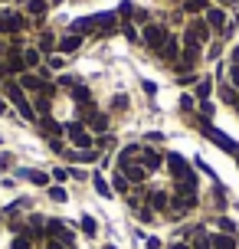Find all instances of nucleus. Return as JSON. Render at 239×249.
I'll list each match as a JSON object with an SVG mask.
<instances>
[{"label":"nucleus","mask_w":239,"mask_h":249,"mask_svg":"<svg viewBox=\"0 0 239 249\" xmlns=\"http://www.w3.org/2000/svg\"><path fill=\"white\" fill-rule=\"evenodd\" d=\"M206 99H210V82L203 79L200 86H197V102H206Z\"/></svg>","instance_id":"27"},{"label":"nucleus","mask_w":239,"mask_h":249,"mask_svg":"<svg viewBox=\"0 0 239 249\" xmlns=\"http://www.w3.org/2000/svg\"><path fill=\"white\" fill-rule=\"evenodd\" d=\"M3 99H7V102H13V108H17V112L23 115V118H26L30 124H36V122H39V112L33 108L30 95H26L23 89H20V82H17V79H7V82H3Z\"/></svg>","instance_id":"1"},{"label":"nucleus","mask_w":239,"mask_h":249,"mask_svg":"<svg viewBox=\"0 0 239 249\" xmlns=\"http://www.w3.org/2000/svg\"><path fill=\"white\" fill-rule=\"evenodd\" d=\"M167 249H190V243H187V239H177V243H171Z\"/></svg>","instance_id":"40"},{"label":"nucleus","mask_w":239,"mask_h":249,"mask_svg":"<svg viewBox=\"0 0 239 249\" xmlns=\"http://www.w3.org/2000/svg\"><path fill=\"white\" fill-rule=\"evenodd\" d=\"M121 33H125V36L131 39V43H141V33H138V30H135L131 23H121Z\"/></svg>","instance_id":"26"},{"label":"nucleus","mask_w":239,"mask_h":249,"mask_svg":"<svg viewBox=\"0 0 239 249\" xmlns=\"http://www.w3.org/2000/svg\"><path fill=\"white\" fill-rule=\"evenodd\" d=\"M52 180H56V184H63V180H69V171H66V167H56V171H52Z\"/></svg>","instance_id":"31"},{"label":"nucleus","mask_w":239,"mask_h":249,"mask_svg":"<svg viewBox=\"0 0 239 249\" xmlns=\"http://www.w3.org/2000/svg\"><path fill=\"white\" fill-rule=\"evenodd\" d=\"M0 3H10V0H0Z\"/></svg>","instance_id":"45"},{"label":"nucleus","mask_w":239,"mask_h":249,"mask_svg":"<svg viewBox=\"0 0 239 249\" xmlns=\"http://www.w3.org/2000/svg\"><path fill=\"white\" fill-rule=\"evenodd\" d=\"M46 3H63V0H46Z\"/></svg>","instance_id":"44"},{"label":"nucleus","mask_w":239,"mask_h":249,"mask_svg":"<svg viewBox=\"0 0 239 249\" xmlns=\"http://www.w3.org/2000/svg\"><path fill=\"white\" fill-rule=\"evenodd\" d=\"M193 102H197L193 95H184V99H180V105H184V112H190V108H193Z\"/></svg>","instance_id":"38"},{"label":"nucleus","mask_w":239,"mask_h":249,"mask_svg":"<svg viewBox=\"0 0 239 249\" xmlns=\"http://www.w3.org/2000/svg\"><path fill=\"white\" fill-rule=\"evenodd\" d=\"M0 115H7V102L0 99Z\"/></svg>","instance_id":"43"},{"label":"nucleus","mask_w":239,"mask_h":249,"mask_svg":"<svg viewBox=\"0 0 239 249\" xmlns=\"http://www.w3.org/2000/svg\"><path fill=\"white\" fill-rule=\"evenodd\" d=\"M10 167H13V158L3 151V154H0V171H10Z\"/></svg>","instance_id":"33"},{"label":"nucleus","mask_w":239,"mask_h":249,"mask_svg":"<svg viewBox=\"0 0 239 249\" xmlns=\"http://www.w3.org/2000/svg\"><path fill=\"white\" fill-rule=\"evenodd\" d=\"M46 7H50L46 0H26V13H30V17H36V20L46 17Z\"/></svg>","instance_id":"20"},{"label":"nucleus","mask_w":239,"mask_h":249,"mask_svg":"<svg viewBox=\"0 0 239 249\" xmlns=\"http://www.w3.org/2000/svg\"><path fill=\"white\" fill-rule=\"evenodd\" d=\"M92 180H95V190H99V197H112V187L105 184V180H102V177H99V174L92 177Z\"/></svg>","instance_id":"25"},{"label":"nucleus","mask_w":239,"mask_h":249,"mask_svg":"<svg viewBox=\"0 0 239 249\" xmlns=\"http://www.w3.org/2000/svg\"><path fill=\"white\" fill-rule=\"evenodd\" d=\"M141 89H144V92H148V95H157V86H154V82H148V79H144V82H141Z\"/></svg>","instance_id":"37"},{"label":"nucleus","mask_w":239,"mask_h":249,"mask_svg":"<svg viewBox=\"0 0 239 249\" xmlns=\"http://www.w3.org/2000/svg\"><path fill=\"white\" fill-rule=\"evenodd\" d=\"M112 108H115V112H125V108H128V99H125V95H118V99L112 102Z\"/></svg>","instance_id":"34"},{"label":"nucleus","mask_w":239,"mask_h":249,"mask_svg":"<svg viewBox=\"0 0 239 249\" xmlns=\"http://www.w3.org/2000/svg\"><path fill=\"white\" fill-rule=\"evenodd\" d=\"M220 53H223V50H220V43H213V46H210V53H206V56H210V59H220Z\"/></svg>","instance_id":"39"},{"label":"nucleus","mask_w":239,"mask_h":249,"mask_svg":"<svg viewBox=\"0 0 239 249\" xmlns=\"http://www.w3.org/2000/svg\"><path fill=\"white\" fill-rule=\"evenodd\" d=\"M20 56H23L26 72H36L39 66H43V50H39V46H23V50H20Z\"/></svg>","instance_id":"6"},{"label":"nucleus","mask_w":239,"mask_h":249,"mask_svg":"<svg viewBox=\"0 0 239 249\" xmlns=\"http://www.w3.org/2000/svg\"><path fill=\"white\" fill-rule=\"evenodd\" d=\"M220 99H223V102H229V105H239V89H233V86H229V82H220Z\"/></svg>","instance_id":"21"},{"label":"nucleus","mask_w":239,"mask_h":249,"mask_svg":"<svg viewBox=\"0 0 239 249\" xmlns=\"http://www.w3.org/2000/svg\"><path fill=\"white\" fill-rule=\"evenodd\" d=\"M118 171H121V174H125V177H128V180H131L135 187H138V184H144V177H148V171H144V167H141L138 161L125 164V167H118Z\"/></svg>","instance_id":"13"},{"label":"nucleus","mask_w":239,"mask_h":249,"mask_svg":"<svg viewBox=\"0 0 239 249\" xmlns=\"http://www.w3.org/2000/svg\"><path fill=\"white\" fill-rule=\"evenodd\" d=\"M10 249H33V239H30V236H20V239H13Z\"/></svg>","instance_id":"29"},{"label":"nucleus","mask_w":239,"mask_h":249,"mask_svg":"<svg viewBox=\"0 0 239 249\" xmlns=\"http://www.w3.org/2000/svg\"><path fill=\"white\" fill-rule=\"evenodd\" d=\"M210 249H236V236H229V233H210Z\"/></svg>","instance_id":"15"},{"label":"nucleus","mask_w":239,"mask_h":249,"mask_svg":"<svg viewBox=\"0 0 239 249\" xmlns=\"http://www.w3.org/2000/svg\"><path fill=\"white\" fill-rule=\"evenodd\" d=\"M229 3H236V0H229Z\"/></svg>","instance_id":"47"},{"label":"nucleus","mask_w":239,"mask_h":249,"mask_svg":"<svg viewBox=\"0 0 239 249\" xmlns=\"http://www.w3.org/2000/svg\"><path fill=\"white\" fill-rule=\"evenodd\" d=\"M190 249H210V230H206V226H193Z\"/></svg>","instance_id":"14"},{"label":"nucleus","mask_w":239,"mask_h":249,"mask_svg":"<svg viewBox=\"0 0 239 249\" xmlns=\"http://www.w3.org/2000/svg\"><path fill=\"white\" fill-rule=\"evenodd\" d=\"M52 43H56V39H52V33H43V39H39V50H50Z\"/></svg>","instance_id":"35"},{"label":"nucleus","mask_w":239,"mask_h":249,"mask_svg":"<svg viewBox=\"0 0 239 249\" xmlns=\"http://www.w3.org/2000/svg\"><path fill=\"white\" fill-rule=\"evenodd\" d=\"M105 249H115V246H105Z\"/></svg>","instance_id":"46"},{"label":"nucleus","mask_w":239,"mask_h":249,"mask_svg":"<svg viewBox=\"0 0 239 249\" xmlns=\"http://www.w3.org/2000/svg\"><path fill=\"white\" fill-rule=\"evenodd\" d=\"M85 124H88V131H102V135H105V131H108V115L105 112H92L85 118Z\"/></svg>","instance_id":"16"},{"label":"nucleus","mask_w":239,"mask_h":249,"mask_svg":"<svg viewBox=\"0 0 239 249\" xmlns=\"http://www.w3.org/2000/svg\"><path fill=\"white\" fill-rule=\"evenodd\" d=\"M66 138H69V144L79 148V151L95 148V138H92V131H88L85 122H66Z\"/></svg>","instance_id":"2"},{"label":"nucleus","mask_w":239,"mask_h":249,"mask_svg":"<svg viewBox=\"0 0 239 249\" xmlns=\"http://www.w3.org/2000/svg\"><path fill=\"white\" fill-rule=\"evenodd\" d=\"M164 161H167V154H161L157 148H141V154H138V164L148 171V174H154V171H161L164 167Z\"/></svg>","instance_id":"5"},{"label":"nucleus","mask_w":239,"mask_h":249,"mask_svg":"<svg viewBox=\"0 0 239 249\" xmlns=\"http://www.w3.org/2000/svg\"><path fill=\"white\" fill-rule=\"evenodd\" d=\"M56 50L63 53V56H72V53L82 50V36H79V33H66V36L56 43Z\"/></svg>","instance_id":"10"},{"label":"nucleus","mask_w":239,"mask_h":249,"mask_svg":"<svg viewBox=\"0 0 239 249\" xmlns=\"http://www.w3.org/2000/svg\"><path fill=\"white\" fill-rule=\"evenodd\" d=\"M17 177H20V180H30L33 187H50V180H52L50 174H43V171H36V167H30V171H17Z\"/></svg>","instance_id":"12"},{"label":"nucleus","mask_w":239,"mask_h":249,"mask_svg":"<svg viewBox=\"0 0 239 249\" xmlns=\"http://www.w3.org/2000/svg\"><path fill=\"white\" fill-rule=\"evenodd\" d=\"M164 39H167V26H164V23H144V33H141V43H144L148 50L161 53Z\"/></svg>","instance_id":"3"},{"label":"nucleus","mask_w":239,"mask_h":249,"mask_svg":"<svg viewBox=\"0 0 239 249\" xmlns=\"http://www.w3.org/2000/svg\"><path fill=\"white\" fill-rule=\"evenodd\" d=\"M229 86L239 89V62H233V66H229Z\"/></svg>","instance_id":"28"},{"label":"nucleus","mask_w":239,"mask_h":249,"mask_svg":"<svg viewBox=\"0 0 239 249\" xmlns=\"http://www.w3.org/2000/svg\"><path fill=\"white\" fill-rule=\"evenodd\" d=\"M46 66H50L52 72H56V69H63V66H66V56H63V53H52L50 59H46Z\"/></svg>","instance_id":"23"},{"label":"nucleus","mask_w":239,"mask_h":249,"mask_svg":"<svg viewBox=\"0 0 239 249\" xmlns=\"http://www.w3.org/2000/svg\"><path fill=\"white\" fill-rule=\"evenodd\" d=\"M213 7L210 0H184V13H190V17H197V13H206Z\"/></svg>","instance_id":"19"},{"label":"nucleus","mask_w":239,"mask_h":249,"mask_svg":"<svg viewBox=\"0 0 239 249\" xmlns=\"http://www.w3.org/2000/svg\"><path fill=\"white\" fill-rule=\"evenodd\" d=\"M82 230H85V236H95V220L92 216H82Z\"/></svg>","instance_id":"30"},{"label":"nucleus","mask_w":239,"mask_h":249,"mask_svg":"<svg viewBox=\"0 0 239 249\" xmlns=\"http://www.w3.org/2000/svg\"><path fill=\"white\" fill-rule=\"evenodd\" d=\"M200 124H203V135L210 138V141H216V144H220V148L226 151V154H233V158L239 154V144L233 141V138H226L223 131H216V128H210V122H206V118H200Z\"/></svg>","instance_id":"4"},{"label":"nucleus","mask_w":239,"mask_h":249,"mask_svg":"<svg viewBox=\"0 0 239 249\" xmlns=\"http://www.w3.org/2000/svg\"><path fill=\"white\" fill-rule=\"evenodd\" d=\"M138 154H141V144H125V148H121V154H118V167L138 161Z\"/></svg>","instance_id":"18"},{"label":"nucleus","mask_w":239,"mask_h":249,"mask_svg":"<svg viewBox=\"0 0 239 249\" xmlns=\"http://www.w3.org/2000/svg\"><path fill=\"white\" fill-rule=\"evenodd\" d=\"M36 124H39V131H43V135H50V138L66 135V124H59L56 118H52V115H43V118H39Z\"/></svg>","instance_id":"11"},{"label":"nucleus","mask_w":239,"mask_h":249,"mask_svg":"<svg viewBox=\"0 0 239 249\" xmlns=\"http://www.w3.org/2000/svg\"><path fill=\"white\" fill-rule=\"evenodd\" d=\"M229 59H233V62H239V46H233V50H229Z\"/></svg>","instance_id":"42"},{"label":"nucleus","mask_w":239,"mask_h":249,"mask_svg":"<svg viewBox=\"0 0 239 249\" xmlns=\"http://www.w3.org/2000/svg\"><path fill=\"white\" fill-rule=\"evenodd\" d=\"M167 203H171V197L164 194V190H151V194H144V207L154 213H164L167 210Z\"/></svg>","instance_id":"8"},{"label":"nucleus","mask_w":239,"mask_h":249,"mask_svg":"<svg viewBox=\"0 0 239 249\" xmlns=\"http://www.w3.org/2000/svg\"><path fill=\"white\" fill-rule=\"evenodd\" d=\"M50 148L59 154V151H63V141H59V138H50Z\"/></svg>","instance_id":"41"},{"label":"nucleus","mask_w":239,"mask_h":249,"mask_svg":"<svg viewBox=\"0 0 239 249\" xmlns=\"http://www.w3.org/2000/svg\"><path fill=\"white\" fill-rule=\"evenodd\" d=\"M95 30V17H82V20H72L69 23V33H79V36H85Z\"/></svg>","instance_id":"17"},{"label":"nucleus","mask_w":239,"mask_h":249,"mask_svg":"<svg viewBox=\"0 0 239 249\" xmlns=\"http://www.w3.org/2000/svg\"><path fill=\"white\" fill-rule=\"evenodd\" d=\"M112 190H118V194H131V180H128L121 171H115V177H112Z\"/></svg>","instance_id":"22"},{"label":"nucleus","mask_w":239,"mask_h":249,"mask_svg":"<svg viewBox=\"0 0 239 249\" xmlns=\"http://www.w3.org/2000/svg\"><path fill=\"white\" fill-rule=\"evenodd\" d=\"M216 226H220L223 233H229V236H236V223H233V220H226V216H220V220H216Z\"/></svg>","instance_id":"24"},{"label":"nucleus","mask_w":239,"mask_h":249,"mask_svg":"<svg viewBox=\"0 0 239 249\" xmlns=\"http://www.w3.org/2000/svg\"><path fill=\"white\" fill-rule=\"evenodd\" d=\"M164 62H174L177 56H180V39L174 36V33H167V39H164V46H161V53H157Z\"/></svg>","instance_id":"9"},{"label":"nucleus","mask_w":239,"mask_h":249,"mask_svg":"<svg viewBox=\"0 0 239 249\" xmlns=\"http://www.w3.org/2000/svg\"><path fill=\"white\" fill-rule=\"evenodd\" d=\"M187 33H190V36H197L200 43H210V39H213V30H210L206 20H200V17H193V20L187 23Z\"/></svg>","instance_id":"7"},{"label":"nucleus","mask_w":239,"mask_h":249,"mask_svg":"<svg viewBox=\"0 0 239 249\" xmlns=\"http://www.w3.org/2000/svg\"><path fill=\"white\" fill-rule=\"evenodd\" d=\"M50 197H52V200H59V203H63V200H66V197H69V194H66L63 187L56 184V187H50Z\"/></svg>","instance_id":"32"},{"label":"nucleus","mask_w":239,"mask_h":249,"mask_svg":"<svg viewBox=\"0 0 239 249\" xmlns=\"http://www.w3.org/2000/svg\"><path fill=\"white\" fill-rule=\"evenodd\" d=\"M46 249H69V246L59 243V239H52V236H46Z\"/></svg>","instance_id":"36"}]
</instances>
